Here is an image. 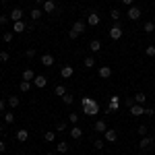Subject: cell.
I'll list each match as a JSON object with an SVG mask.
<instances>
[{
    "mask_svg": "<svg viewBox=\"0 0 155 155\" xmlns=\"http://www.w3.org/2000/svg\"><path fill=\"white\" fill-rule=\"evenodd\" d=\"M81 106H83L85 116H97L99 114V104H97L93 97H83L81 99Z\"/></svg>",
    "mask_w": 155,
    "mask_h": 155,
    "instance_id": "cell-1",
    "label": "cell"
},
{
    "mask_svg": "<svg viewBox=\"0 0 155 155\" xmlns=\"http://www.w3.org/2000/svg\"><path fill=\"white\" fill-rule=\"evenodd\" d=\"M155 147V137H141V141H139V149H143V151H149V149H153Z\"/></svg>",
    "mask_w": 155,
    "mask_h": 155,
    "instance_id": "cell-2",
    "label": "cell"
},
{
    "mask_svg": "<svg viewBox=\"0 0 155 155\" xmlns=\"http://www.w3.org/2000/svg\"><path fill=\"white\" fill-rule=\"evenodd\" d=\"M110 37L112 39H120L122 37V25H120V21H114V25L110 27Z\"/></svg>",
    "mask_w": 155,
    "mask_h": 155,
    "instance_id": "cell-3",
    "label": "cell"
},
{
    "mask_svg": "<svg viewBox=\"0 0 155 155\" xmlns=\"http://www.w3.org/2000/svg\"><path fill=\"white\" fill-rule=\"evenodd\" d=\"M141 15H143V12H141V8H139V6H134V4H132V6H128V11H126V17H128L130 21H137Z\"/></svg>",
    "mask_w": 155,
    "mask_h": 155,
    "instance_id": "cell-4",
    "label": "cell"
},
{
    "mask_svg": "<svg viewBox=\"0 0 155 155\" xmlns=\"http://www.w3.org/2000/svg\"><path fill=\"white\" fill-rule=\"evenodd\" d=\"M41 11L50 12V15H58V12H56V2H52V0H46V2L41 4Z\"/></svg>",
    "mask_w": 155,
    "mask_h": 155,
    "instance_id": "cell-5",
    "label": "cell"
},
{
    "mask_svg": "<svg viewBox=\"0 0 155 155\" xmlns=\"http://www.w3.org/2000/svg\"><path fill=\"white\" fill-rule=\"evenodd\" d=\"M23 31H29V25L25 21H17L12 23V33H23Z\"/></svg>",
    "mask_w": 155,
    "mask_h": 155,
    "instance_id": "cell-6",
    "label": "cell"
},
{
    "mask_svg": "<svg viewBox=\"0 0 155 155\" xmlns=\"http://www.w3.org/2000/svg\"><path fill=\"white\" fill-rule=\"evenodd\" d=\"M99 21H101V19H99V15H97L95 11L89 12V17H87V25H89V27H97V25H99Z\"/></svg>",
    "mask_w": 155,
    "mask_h": 155,
    "instance_id": "cell-7",
    "label": "cell"
},
{
    "mask_svg": "<svg viewBox=\"0 0 155 155\" xmlns=\"http://www.w3.org/2000/svg\"><path fill=\"white\" fill-rule=\"evenodd\" d=\"M72 74H74V68H72L71 64H64V66L60 68V77H62V79H71Z\"/></svg>",
    "mask_w": 155,
    "mask_h": 155,
    "instance_id": "cell-8",
    "label": "cell"
},
{
    "mask_svg": "<svg viewBox=\"0 0 155 155\" xmlns=\"http://www.w3.org/2000/svg\"><path fill=\"white\" fill-rule=\"evenodd\" d=\"M33 85H35L37 89H44V87L48 85V77H44V74H35V79H33Z\"/></svg>",
    "mask_w": 155,
    "mask_h": 155,
    "instance_id": "cell-9",
    "label": "cell"
},
{
    "mask_svg": "<svg viewBox=\"0 0 155 155\" xmlns=\"http://www.w3.org/2000/svg\"><path fill=\"white\" fill-rule=\"evenodd\" d=\"M71 29H72V31H77V33L81 35V33H85V31H87V23H85V21H74Z\"/></svg>",
    "mask_w": 155,
    "mask_h": 155,
    "instance_id": "cell-10",
    "label": "cell"
},
{
    "mask_svg": "<svg viewBox=\"0 0 155 155\" xmlns=\"http://www.w3.org/2000/svg\"><path fill=\"white\" fill-rule=\"evenodd\" d=\"M104 134H106L107 143H116V141H118V130H114V128H107Z\"/></svg>",
    "mask_w": 155,
    "mask_h": 155,
    "instance_id": "cell-11",
    "label": "cell"
},
{
    "mask_svg": "<svg viewBox=\"0 0 155 155\" xmlns=\"http://www.w3.org/2000/svg\"><path fill=\"white\" fill-rule=\"evenodd\" d=\"M8 17H11L12 23H17V21H23V11H21V8H12Z\"/></svg>",
    "mask_w": 155,
    "mask_h": 155,
    "instance_id": "cell-12",
    "label": "cell"
},
{
    "mask_svg": "<svg viewBox=\"0 0 155 155\" xmlns=\"http://www.w3.org/2000/svg\"><path fill=\"white\" fill-rule=\"evenodd\" d=\"M118 106H120V99H118L116 95H112V97H110V107L106 110V114H110V112H116V110H118Z\"/></svg>",
    "mask_w": 155,
    "mask_h": 155,
    "instance_id": "cell-13",
    "label": "cell"
},
{
    "mask_svg": "<svg viewBox=\"0 0 155 155\" xmlns=\"http://www.w3.org/2000/svg\"><path fill=\"white\" fill-rule=\"evenodd\" d=\"M128 112H130L134 118H139V116H143V114H145V107H143V106H139V104H134V106H132Z\"/></svg>",
    "mask_w": 155,
    "mask_h": 155,
    "instance_id": "cell-14",
    "label": "cell"
},
{
    "mask_svg": "<svg viewBox=\"0 0 155 155\" xmlns=\"http://www.w3.org/2000/svg\"><path fill=\"white\" fill-rule=\"evenodd\" d=\"M71 137L74 139V141H79V139H83V128H79L77 124L71 128Z\"/></svg>",
    "mask_w": 155,
    "mask_h": 155,
    "instance_id": "cell-15",
    "label": "cell"
},
{
    "mask_svg": "<svg viewBox=\"0 0 155 155\" xmlns=\"http://www.w3.org/2000/svg\"><path fill=\"white\" fill-rule=\"evenodd\" d=\"M39 62H41L44 66H52V64H54L56 60H54V56H52V54H44V56L39 58Z\"/></svg>",
    "mask_w": 155,
    "mask_h": 155,
    "instance_id": "cell-16",
    "label": "cell"
},
{
    "mask_svg": "<svg viewBox=\"0 0 155 155\" xmlns=\"http://www.w3.org/2000/svg\"><path fill=\"white\" fill-rule=\"evenodd\" d=\"M97 74H99L101 79H110V77H112V68H110V66H99Z\"/></svg>",
    "mask_w": 155,
    "mask_h": 155,
    "instance_id": "cell-17",
    "label": "cell"
},
{
    "mask_svg": "<svg viewBox=\"0 0 155 155\" xmlns=\"http://www.w3.org/2000/svg\"><path fill=\"white\" fill-rule=\"evenodd\" d=\"M93 128H95V132H99V134H104V132L107 130V124H106V120H97Z\"/></svg>",
    "mask_w": 155,
    "mask_h": 155,
    "instance_id": "cell-18",
    "label": "cell"
},
{
    "mask_svg": "<svg viewBox=\"0 0 155 155\" xmlns=\"http://www.w3.org/2000/svg\"><path fill=\"white\" fill-rule=\"evenodd\" d=\"M27 139H29V130H27V128H21V130H17V141H19V143H25Z\"/></svg>",
    "mask_w": 155,
    "mask_h": 155,
    "instance_id": "cell-19",
    "label": "cell"
},
{
    "mask_svg": "<svg viewBox=\"0 0 155 155\" xmlns=\"http://www.w3.org/2000/svg\"><path fill=\"white\" fill-rule=\"evenodd\" d=\"M33 79H35V72L31 71V68H25V71H23V81H29V83H33Z\"/></svg>",
    "mask_w": 155,
    "mask_h": 155,
    "instance_id": "cell-20",
    "label": "cell"
},
{
    "mask_svg": "<svg viewBox=\"0 0 155 155\" xmlns=\"http://www.w3.org/2000/svg\"><path fill=\"white\" fill-rule=\"evenodd\" d=\"M89 50H91V52H99V50H101V41H99V39H91V41H89Z\"/></svg>",
    "mask_w": 155,
    "mask_h": 155,
    "instance_id": "cell-21",
    "label": "cell"
},
{
    "mask_svg": "<svg viewBox=\"0 0 155 155\" xmlns=\"http://www.w3.org/2000/svg\"><path fill=\"white\" fill-rule=\"evenodd\" d=\"M56 151H58L60 155H64V153H68V145L64 143V141H60V143H56Z\"/></svg>",
    "mask_w": 155,
    "mask_h": 155,
    "instance_id": "cell-22",
    "label": "cell"
},
{
    "mask_svg": "<svg viewBox=\"0 0 155 155\" xmlns=\"http://www.w3.org/2000/svg\"><path fill=\"white\" fill-rule=\"evenodd\" d=\"M44 141H46V143H54V141H56V132L54 130L44 132Z\"/></svg>",
    "mask_w": 155,
    "mask_h": 155,
    "instance_id": "cell-23",
    "label": "cell"
},
{
    "mask_svg": "<svg viewBox=\"0 0 155 155\" xmlns=\"http://www.w3.org/2000/svg\"><path fill=\"white\" fill-rule=\"evenodd\" d=\"M41 15H44L41 6H39V8H33V11H31V21H39V19H41Z\"/></svg>",
    "mask_w": 155,
    "mask_h": 155,
    "instance_id": "cell-24",
    "label": "cell"
},
{
    "mask_svg": "<svg viewBox=\"0 0 155 155\" xmlns=\"http://www.w3.org/2000/svg\"><path fill=\"white\" fill-rule=\"evenodd\" d=\"M83 66L85 68H93V66H95V58H93V56H87V58L83 60Z\"/></svg>",
    "mask_w": 155,
    "mask_h": 155,
    "instance_id": "cell-25",
    "label": "cell"
},
{
    "mask_svg": "<svg viewBox=\"0 0 155 155\" xmlns=\"http://www.w3.org/2000/svg\"><path fill=\"white\" fill-rule=\"evenodd\" d=\"M143 31H145V33H153V31H155V23H153V21H147V23L143 25Z\"/></svg>",
    "mask_w": 155,
    "mask_h": 155,
    "instance_id": "cell-26",
    "label": "cell"
},
{
    "mask_svg": "<svg viewBox=\"0 0 155 155\" xmlns=\"http://www.w3.org/2000/svg\"><path fill=\"white\" fill-rule=\"evenodd\" d=\"M134 97V104H139V106H143L145 101H147V95L145 93H137V95H132Z\"/></svg>",
    "mask_w": 155,
    "mask_h": 155,
    "instance_id": "cell-27",
    "label": "cell"
},
{
    "mask_svg": "<svg viewBox=\"0 0 155 155\" xmlns=\"http://www.w3.org/2000/svg\"><path fill=\"white\" fill-rule=\"evenodd\" d=\"M54 95H66V87L64 85H56V89H54Z\"/></svg>",
    "mask_w": 155,
    "mask_h": 155,
    "instance_id": "cell-28",
    "label": "cell"
},
{
    "mask_svg": "<svg viewBox=\"0 0 155 155\" xmlns=\"http://www.w3.org/2000/svg\"><path fill=\"white\" fill-rule=\"evenodd\" d=\"M15 122V114L12 112H4V124H12Z\"/></svg>",
    "mask_w": 155,
    "mask_h": 155,
    "instance_id": "cell-29",
    "label": "cell"
},
{
    "mask_svg": "<svg viewBox=\"0 0 155 155\" xmlns=\"http://www.w3.org/2000/svg\"><path fill=\"white\" fill-rule=\"evenodd\" d=\"M68 122H71L72 126L79 124V114H77V112H71V114H68Z\"/></svg>",
    "mask_w": 155,
    "mask_h": 155,
    "instance_id": "cell-30",
    "label": "cell"
},
{
    "mask_svg": "<svg viewBox=\"0 0 155 155\" xmlns=\"http://www.w3.org/2000/svg\"><path fill=\"white\" fill-rule=\"evenodd\" d=\"M19 104H21V99H19L17 95H11V97H8V106H11V107H17Z\"/></svg>",
    "mask_w": 155,
    "mask_h": 155,
    "instance_id": "cell-31",
    "label": "cell"
},
{
    "mask_svg": "<svg viewBox=\"0 0 155 155\" xmlns=\"http://www.w3.org/2000/svg\"><path fill=\"white\" fill-rule=\"evenodd\" d=\"M19 89H21L23 93H27V91L31 89V83H29V81H21V83H19Z\"/></svg>",
    "mask_w": 155,
    "mask_h": 155,
    "instance_id": "cell-32",
    "label": "cell"
},
{
    "mask_svg": "<svg viewBox=\"0 0 155 155\" xmlns=\"http://www.w3.org/2000/svg\"><path fill=\"white\" fill-rule=\"evenodd\" d=\"M2 39H4V44H11L12 39H15V33H12V31H6V33L2 35Z\"/></svg>",
    "mask_w": 155,
    "mask_h": 155,
    "instance_id": "cell-33",
    "label": "cell"
},
{
    "mask_svg": "<svg viewBox=\"0 0 155 155\" xmlns=\"http://www.w3.org/2000/svg\"><path fill=\"white\" fill-rule=\"evenodd\" d=\"M145 54H147L149 58H155V46H147V48H145Z\"/></svg>",
    "mask_w": 155,
    "mask_h": 155,
    "instance_id": "cell-34",
    "label": "cell"
},
{
    "mask_svg": "<svg viewBox=\"0 0 155 155\" xmlns=\"http://www.w3.org/2000/svg\"><path fill=\"white\" fill-rule=\"evenodd\" d=\"M110 17H112L114 21H120V11L118 8H112V11H110Z\"/></svg>",
    "mask_w": 155,
    "mask_h": 155,
    "instance_id": "cell-35",
    "label": "cell"
},
{
    "mask_svg": "<svg viewBox=\"0 0 155 155\" xmlns=\"http://www.w3.org/2000/svg\"><path fill=\"white\" fill-rule=\"evenodd\" d=\"M62 101H64L66 106H72V101H74V97H72V95H68V93H66V95H62Z\"/></svg>",
    "mask_w": 155,
    "mask_h": 155,
    "instance_id": "cell-36",
    "label": "cell"
},
{
    "mask_svg": "<svg viewBox=\"0 0 155 155\" xmlns=\"http://www.w3.org/2000/svg\"><path fill=\"white\" fill-rule=\"evenodd\" d=\"M8 60H11V54L2 50V52H0V62H8Z\"/></svg>",
    "mask_w": 155,
    "mask_h": 155,
    "instance_id": "cell-37",
    "label": "cell"
},
{
    "mask_svg": "<svg viewBox=\"0 0 155 155\" xmlns=\"http://www.w3.org/2000/svg\"><path fill=\"white\" fill-rule=\"evenodd\" d=\"M93 147H95V149H104V147H106V141H104V139H97L95 143H93Z\"/></svg>",
    "mask_w": 155,
    "mask_h": 155,
    "instance_id": "cell-38",
    "label": "cell"
},
{
    "mask_svg": "<svg viewBox=\"0 0 155 155\" xmlns=\"http://www.w3.org/2000/svg\"><path fill=\"white\" fill-rule=\"evenodd\" d=\"M124 106H126L128 110H130V107L134 106V97H126V99H124Z\"/></svg>",
    "mask_w": 155,
    "mask_h": 155,
    "instance_id": "cell-39",
    "label": "cell"
},
{
    "mask_svg": "<svg viewBox=\"0 0 155 155\" xmlns=\"http://www.w3.org/2000/svg\"><path fill=\"white\" fill-rule=\"evenodd\" d=\"M66 130V124H64V122H58V124H56V132H64Z\"/></svg>",
    "mask_w": 155,
    "mask_h": 155,
    "instance_id": "cell-40",
    "label": "cell"
},
{
    "mask_svg": "<svg viewBox=\"0 0 155 155\" xmlns=\"http://www.w3.org/2000/svg\"><path fill=\"white\" fill-rule=\"evenodd\" d=\"M8 21H11V17H8V15H0V25H6Z\"/></svg>",
    "mask_w": 155,
    "mask_h": 155,
    "instance_id": "cell-41",
    "label": "cell"
},
{
    "mask_svg": "<svg viewBox=\"0 0 155 155\" xmlns=\"http://www.w3.org/2000/svg\"><path fill=\"white\" fill-rule=\"evenodd\" d=\"M25 56H27V58H33V56H35V48H27Z\"/></svg>",
    "mask_w": 155,
    "mask_h": 155,
    "instance_id": "cell-42",
    "label": "cell"
},
{
    "mask_svg": "<svg viewBox=\"0 0 155 155\" xmlns=\"http://www.w3.org/2000/svg\"><path fill=\"white\" fill-rule=\"evenodd\" d=\"M147 128H149V126H139V128H137V130H139V137H145V134H147Z\"/></svg>",
    "mask_w": 155,
    "mask_h": 155,
    "instance_id": "cell-43",
    "label": "cell"
},
{
    "mask_svg": "<svg viewBox=\"0 0 155 155\" xmlns=\"http://www.w3.org/2000/svg\"><path fill=\"white\" fill-rule=\"evenodd\" d=\"M145 114L147 116H155V107H145Z\"/></svg>",
    "mask_w": 155,
    "mask_h": 155,
    "instance_id": "cell-44",
    "label": "cell"
},
{
    "mask_svg": "<svg viewBox=\"0 0 155 155\" xmlns=\"http://www.w3.org/2000/svg\"><path fill=\"white\" fill-rule=\"evenodd\" d=\"M4 110H6V101L0 99V114H4Z\"/></svg>",
    "mask_w": 155,
    "mask_h": 155,
    "instance_id": "cell-45",
    "label": "cell"
},
{
    "mask_svg": "<svg viewBox=\"0 0 155 155\" xmlns=\"http://www.w3.org/2000/svg\"><path fill=\"white\" fill-rule=\"evenodd\" d=\"M68 37H71V39H77V37H79V33H77V31H72V29H71V31H68Z\"/></svg>",
    "mask_w": 155,
    "mask_h": 155,
    "instance_id": "cell-46",
    "label": "cell"
},
{
    "mask_svg": "<svg viewBox=\"0 0 155 155\" xmlns=\"http://www.w3.org/2000/svg\"><path fill=\"white\" fill-rule=\"evenodd\" d=\"M4 151H6V143L0 139V153H4Z\"/></svg>",
    "mask_w": 155,
    "mask_h": 155,
    "instance_id": "cell-47",
    "label": "cell"
},
{
    "mask_svg": "<svg viewBox=\"0 0 155 155\" xmlns=\"http://www.w3.org/2000/svg\"><path fill=\"white\" fill-rule=\"evenodd\" d=\"M132 2L134 0H122V4H126V6H132Z\"/></svg>",
    "mask_w": 155,
    "mask_h": 155,
    "instance_id": "cell-48",
    "label": "cell"
},
{
    "mask_svg": "<svg viewBox=\"0 0 155 155\" xmlns=\"http://www.w3.org/2000/svg\"><path fill=\"white\" fill-rule=\"evenodd\" d=\"M0 2H2V4H6V2H8V0H0Z\"/></svg>",
    "mask_w": 155,
    "mask_h": 155,
    "instance_id": "cell-49",
    "label": "cell"
},
{
    "mask_svg": "<svg viewBox=\"0 0 155 155\" xmlns=\"http://www.w3.org/2000/svg\"><path fill=\"white\" fill-rule=\"evenodd\" d=\"M46 155H56V153H46Z\"/></svg>",
    "mask_w": 155,
    "mask_h": 155,
    "instance_id": "cell-50",
    "label": "cell"
},
{
    "mask_svg": "<svg viewBox=\"0 0 155 155\" xmlns=\"http://www.w3.org/2000/svg\"><path fill=\"white\" fill-rule=\"evenodd\" d=\"M153 89H155V81H153Z\"/></svg>",
    "mask_w": 155,
    "mask_h": 155,
    "instance_id": "cell-51",
    "label": "cell"
},
{
    "mask_svg": "<svg viewBox=\"0 0 155 155\" xmlns=\"http://www.w3.org/2000/svg\"><path fill=\"white\" fill-rule=\"evenodd\" d=\"M17 155H23V153H17Z\"/></svg>",
    "mask_w": 155,
    "mask_h": 155,
    "instance_id": "cell-52",
    "label": "cell"
},
{
    "mask_svg": "<svg viewBox=\"0 0 155 155\" xmlns=\"http://www.w3.org/2000/svg\"><path fill=\"white\" fill-rule=\"evenodd\" d=\"M139 155H145V153H139Z\"/></svg>",
    "mask_w": 155,
    "mask_h": 155,
    "instance_id": "cell-53",
    "label": "cell"
},
{
    "mask_svg": "<svg viewBox=\"0 0 155 155\" xmlns=\"http://www.w3.org/2000/svg\"><path fill=\"white\" fill-rule=\"evenodd\" d=\"M52 2H56V0H52Z\"/></svg>",
    "mask_w": 155,
    "mask_h": 155,
    "instance_id": "cell-54",
    "label": "cell"
},
{
    "mask_svg": "<svg viewBox=\"0 0 155 155\" xmlns=\"http://www.w3.org/2000/svg\"><path fill=\"white\" fill-rule=\"evenodd\" d=\"M0 155H4V153H0Z\"/></svg>",
    "mask_w": 155,
    "mask_h": 155,
    "instance_id": "cell-55",
    "label": "cell"
},
{
    "mask_svg": "<svg viewBox=\"0 0 155 155\" xmlns=\"http://www.w3.org/2000/svg\"><path fill=\"white\" fill-rule=\"evenodd\" d=\"M0 130H2V128H0Z\"/></svg>",
    "mask_w": 155,
    "mask_h": 155,
    "instance_id": "cell-56",
    "label": "cell"
},
{
    "mask_svg": "<svg viewBox=\"0 0 155 155\" xmlns=\"http://www.w3.org/2000/svg\"><path fill=\"white\" fill-rule=\"evenodd\" d=\"M153 137H155V134H153Z\"/></svg>",
    "mask_w": 155,
    "mask_h": 155,
    "instance_id": "cell-57",
    "label": "cell"
}]
</instances>
